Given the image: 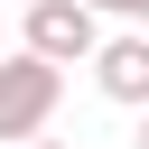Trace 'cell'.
<instances>
[{
    "mask_svg": "<svg viewBox=\"0 0 149 149\" xmlns=\"http://www.w3.org/2000/svg\"><path fill=\"white\" fill-rule=\"evenodd\" d=\"M56 102H65V65H47V56H28V47H19V56L0 65V149L47 140Z\"/></svg>",
    "mask_w": 149,
    "mask_h": 149,
    "instance_id": "obj_1",
    "label": "cell"
},
{
    "mask_svg": "<svg viewBox=\"0 0 149 149\" xmlns=\"http://www.w3.org/2000/svg\"><path fill=\"white\" fill-rule=\"evenodd\" d=\"M93 47H102V28H93L84 0H28V56H47V65H93Z\"/></svg>",
    "mask_w": 149,
    "mask_h": 149,
    "instance_id": "obj_2",
    "label": "cell"
},
{
    "mask_svg": "<svg viewBox=\"0 0 149 149\" xmlns=\"http://www.w3.org/2000/svg\"><path fill=\"white\" fill-rule=\"evenodd\" d=\"M93 84H102V102H121V112H149V28H121V37H102V47H93Z\"/></svg>",
    "mask_w": 149,
    "mask_h": 149,
    "instance_id": "obj_3",
    "label": "cell"
},
{
    "mask_svg": "<svg viewBox=\"0 0 149 149\" xmlns=\"http://www.w3.org/2000/svg\"><path fill=\"white\" fill-rule=\"evenodd\" d=\"M84 9H93V19L112 9V19H140V28H149V0H84Z\"/></svg>",
    "mask_w": 149,
    "mask_h": 149,
    "instance_id": "obj_4",
    "label": "cell"
},
{
    "mask_svg": "<svg viewBox=\"0 0 149 149\" xmlns=\"http://www.w3.org/2000/svg\"><path fill=\"white\" fill-rule=\"evenodd\" d=\"M130 149H149V112H140V140H130Z\"/></svg>",
    "mask_w": 149,
    "mask_h": 149,
    "instance_id": "obj_5",
    "label": "cell"
},
{
    "mask_svg": "<svg viewBox=\"0 0 149 149\" xmlns=\"http://www.w3.org/2000/svg\"><path fill=\"white\" fill-rule=\"evenodd\" d=\"M28 149H65V140H28Z\"/></svg>",
    "mask_w": 149,
    "mask_h": 149,
    "instance_id": "obj_6",
    "label": "cell"
},
{
    "mask_svg": "<svg viewBox=\"0 0 149 149\" xmlns=\"http://www.w3.org/2000/svg\"><path fill=\"white\" fill-rule=\"evenodd\" d=\"M19 9H28V0H19Z\"/></svg>",
    "mask_w": 149,
    "mask_h": 149,
    "instance_id": "obj_7",
    "label": "cell"
}]
</instances>
